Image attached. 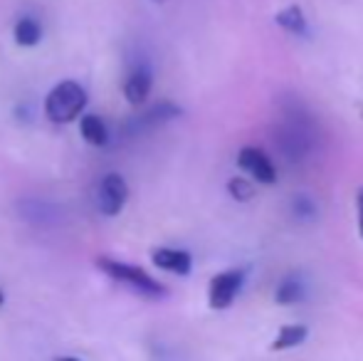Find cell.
<instances>
[{
	"label": "cell",
	"instance_id": "obj_1",
	"mask_svg": "<svg viewBox=\"0 0 363 361\" xmlns=\"http://www.w3.org/2000/svg\"><path fill=\"white\" fill-rule=\"evenodd\" d=\"M84 106H86V89L82 84L72 82V79H67V82H60L48 94V99H45V114L55 124H67V121H72L82 114Z\"/></svg>",
	"mask_w": 363,
	"mask_h": 361
},
{
	"label": "cell",
	"instance_id": "obj_7",
	"mask_svg": "<svg viewBox=\"0 0 363 361\" xmlns=\"http://www.w3.org/2000/svg\"><path fill=\"white\" fill-rule=\"evenodd\" d=\"M153 87V72L146 62L136 65L131 67V72L126 74V82H124V96L131 106H141L148 99Z\"/></svg>",
	"mask_w": 363,
	"mask_h": 361
},
{
	"label": "cell",
	"instance_id": "obj_17",
	"mask_svg": "<svg viewBox=\"0 0 363 361\" xmlns=\"http://www.w3.org/2000/svg\"><path fill=\"white\" fill-rule=\"evenodd\" d=\"M359 231H361V238H363V188L359 191Z\"/></svg>",
	"mask_w": 363,
	"mask_h": 361
},
{
	"label": "cell",
	"instance_id": "obj_14",
	"mask_svg": "<svg viewBox=\"0 0 363 361\" xmlns=\"http://www.w3.org/2000/svg\"><path fill=\"white\" fill-rule=\"evenodd\" d=\"M309 337V329L304 327V324H287V327L279 329L277 339H274L272 349H277V352H284V349H291V347H299L304 339Z\"/></svg>",
	"mask_w": 363,
	"mask_h": 361
},
{
	"label": "cell",
	"instance_id": "obj_12",
	"mask_svg": "<svg viewBox=\"0 0 363 361\" xmlns=\"http://www.w3.org/2000/svg\"><path fill=\"white\" fill-rule=\"evenodd\" d=\"M274 20H277V25L284 30V33L299 35V38L306 35V18H304V13H301L299 5H287V8H282Z\"/></svg>",
	"mask_w": 363,
	"mask_h": 361
},
{
	"label": "cell",
	"instance_id": "obj_16",
	"mask_svg": "<svg viewBox=\"0 0 363 361\" xmlns=\"http://www.w3.org/2000/svg\"><path fill=\"white\" fill-rule=\"evenodd\" d=\"M228 191H230V196L235 198V201H252L255 198V188H252V183H250L247 179H242V176H235L233 181L228 183Z\"/></svg>",
	"mask_w": 363,
	"mask_h": 361
},
{
	"label": "cell",
	"instance_id": "obj_5",
	"mask_svg": "<svg viewBox=\"0 0 363 361\" xmlns=\"http://www.w3.org/2000/svg\"><path fill=\"white\" fill-rule=\"evenodd\" d=\"M245 282L242 270H225L216 274L211 279V287H208V304L213 309H228L235 302V297L240 294Z\"/></svg>",
	"mask_w": 363,
	"mask_h": 361
},
{
	"label": "cell",
	"instance_id": "obj_8",
	"mask_svg": "<svg viewBox=\"0 0 363 361\" xmlns=\"http://www.w3.org/2000/svg\"><path fill=\"white\" fill-rule=\"evenodd\" d=\"M151 260L156 267L166 272H173V274H188L193 267V260H191V252L186 250H178V248H156L151 252Z\"/></svg>",
	"mask_w": 363,
	"mask_h": 361
},
{
	"label": "cell",
	"instance_id": "obj_19",
	"mask_svg": "<svg viewBox=\"0 0 363 361\" xmlns=\"http://www.w3.org/2000/svg\"><path fill=\"white\" fill-rule=\"evenodd\" d=\"M0 304H3V292H0Z\"/></svg>",
	"mask_w": 363,
	"mask_h": 361
},
{
	"label": "cell",
	"instance_id": "obj_9",
	"mask_svg": "<svg viewBox=\"0 0 363 361\" xmlns=\"http://www.w3.org/2000/svg\"><path fill=\"white\" fill-rule=\"evenodd\" d=\"M181 116V106L173 104V101H161L156 104L153 109H148L141 119H136L134 124H129V129H148V126H156V124H163V121H171Z\"/></svg>",
	"mask_w": 363,
	"mask_h": 361
},
{
	"label": "cell",
	"instance_id": "obj_11",
	"mask_svg": "<svg viewBox=\"0 0 363 361\" xmlns=\"http://www.w3.org/2000/svg\"><path fill=\"white\" fill-rule=\"evenodd\" d=\"M79 134L86 144L91 146H104L109 141V131H106V124L99 119L96 114H84L79 121Z\"/></svg>",
	"mask_w": 363,
	"mask_h": 361
},
{
	"label": "cell",
	"instance_id": "obj_4",
	"mask_svg": "<svg viewBox=\"0 0 363 361\" xmlns=\"http://www.w3.org/2000/svg\"><path fill=\"white\" fill-rule=\"evenodd\" d=\"M126 201H129V183L119 174H106L96 186V208L101 216L114 218L124 211Z\"/></svg>",
	"mask_w": 363,
	"mask_h": 361
},
{
	"label": "cell",
	"instance_id": "obj_18",
	"mask_svg": "<svg viewBox=\"0 0 363 361\" xmlns=\"http://www.w3.org/2000/svg\"><path fill=\"white\" fill-rule=\"evenodd\" d=\"M55 361H82V359H74V357H60V359H55Z\"/></svg>",
	"mask_w": 363,
	"mask_h": 361
},
{
	"label": "cell",
	"instance_id": "obj_6",
	"mask_svg": "<svg viewBox=\"0 0 363 361\" xmlns=\"http://www.w3.org/2000/svg\"><path fill=\"white\" fill-rule=\"evenodd\" d=\"M238 166H240V171L250 174L255 181H259V183H274L277 181L274 161L269 159L267 151H262L259 146H245V149H240Z\"/></svg>",
	"mask_w": 363,
	"mask_h": 361
},
{
	"label": "cell",
	"instance_id": "obj_3",
	"mask_svg": "<svg viewBox=\"0 0 363 361\" xmlns=\"http://www.w3.org/2000/svg\"><path fill=\"white\" fill-rule=\"evenodd\" d=\"M274 141H277L279 154L287 161H291V164H296V161H304L306 156L311 154L314 134H311L309 124H306L304 119H296L294 114H289L287 119L279 124Z\"/></svg>",
	"mask_w": 363,
	"mask_h": 361
},
{
	"label": "cell",
	"instance_id": "obj_13",
	"mask_svg": "<svg viewBox=\"0 0 363 361\" xmlns=\"http://www.w3.org/2000/svg\"><path fill=\"white\" fill-rule=\"evenodd\" d=\"M13 35L20 48H35V45L43 40V25L35 18H20L18 23H15Z\"/></svg>",
	"mask_w": 363,
	"mask_h": 361
},
{
	"label": "cell",
	"instance_id": "obj_10",
	"mask_svg": "<svg viewBox=\"0 0 363 361\" xmlns=\"http://www.w3.org/2000/svg\"><path fill=\"white\" fill-rule=\"evenodd\" d=\"M304 297H306V284L296 272L287 274V277L279 282L277 292H274L277 304H296V302H301Z\"/></svg>",
	"mask_w": 363,
	"mask_h": 361
},
{
	"label": "cell",
	"instance_id": "obj_15",
	"mask_svg": "<svg viewBox=\"0 0 363 361\" xmlns=\"http://www.w3.org/2000/svg\"><path fill=\"white\" fill-rule=\"evenodd\" d=\"M289 211H291V216H294L296 221L309 223V221H314V218H316L319 208H316V203L311 201L309 196H304V193H296V196L291 198V203H289Z\"/></svg>",
	"mask_w": 363,
	"mask_h": 361
},
{
	"label": "cell",
	"instance_id": "obj_20",
	"mask_svg": "<svg viewBox=\"0 0 363 361\" xmlns=\"http://www.w3.org/2000/svg\"><path fill=\"white\" fill-rule=\"evenodd\" d=\"M156 3H163V0H156Z\"/></svg>",
	"mask_w": 363,
	"mask_h": 361
},
{
	"label": "cell",
	"instance_id": "obj_2",
	"mask_svg": "<svg viewBox=\"0 0 363 361\" xmlns=\"http://www.w3.org/2000/svg\"><path fill=\"white\" fill-rule=\"evenodd\" d=\"M96 267L104 270V274H109L111 279L136 289L139 294H146V297H163V294H166V287H163L156 277H151V274L146 270H141V267L129 265V262L111 260V257H99Z\"/></svg>",
	"mask_w": 363,
	"mask_h": 361
}]
</instances>
